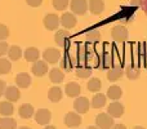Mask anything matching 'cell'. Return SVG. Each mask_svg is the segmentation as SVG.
Listing matches in <instances>:
<instances>
[{
    "mask_svg": "<svg viewBox=\"0 0 147 129\" xmlns=\"http://www.w3.org/2000/svg\"><path fill=\"white\" fill-rule=\"evenodd\" d=\"M106 101H107V96H105L103 93H97V94H94V97L92 98L90 106L93 107V109H102V107L106 105Z\"/></svg>",
    "mask_w": 147,
    "mask_h": 129,
    "instance_id": "obj_23",
    "label": "cell"
},
{
    "mask_svg": "<svg viewBox=\"0 0 147 129\" xmlns=\"http://www.w3.org/2000/svg\"><path fill=\"white\" fill-rule=\"evenodd\" d=\"M96 125L101 129H111L114 127V118L106 112L98 114L96 118Z\"/></svg>",
    "mask_w": 147,
    "mask_h": 129,
    "instance_id": "obj_3",
    "label": "cell"
},
{
    "mask_svg": "<svg viewBox=\"0 0 147 129\" xmlns=\"http://www.w3.org/2000/svg\"><path fill=\"white\" fill-rule=\"evenodd\" d=\"M4 96L7 98V101L9 102H17L21 97V93H20V89L18 86H7L4 92Z\"/></svg>",
    "mask_w": 147,
    "mask_h": 129,
    "instance_id": "obj_18",
    "label": "cell"
},
{
    "mask_svg": "<svg viewBox=\"0 0 147 129\" xmlns=\"http://www.w3.org/2000/svg\"><path fill=\"white\" fill-rule=\"evenodd\" d=\"M123 96V89L119 85H111L107 89V98L112 99V101H117Z\"/></svg>",
    "mask_w": 147,
    "mask_h": 129,
    "instance_id": "obj_25",
    "label": "cell"
},
{
    "mask_svg": "<svg viewBox=\"0 0 147 129\" xmlns=\"http://www.w3.org/2000/svg\"><path fill=\"white\" fill-rule=\"evenodd\" d=\"M13 112H14L13 102H9V101L0 102V115L1 116H10Z\"/></svg>",
    "mask_w": 147,
    "mask_h": 129,
    "instance_id": "obj_26",
    "label": "cell"
},
{
    "mask_svg": "<svg viewBox=\"0 0 147 129\" xmlns=\"http://www.w3.org/2000/svg\"><path fill=\"white\" fill-rule=\"evenodd\" d=\"M85 40L88 43L93 44V43H98L101 40V32L98 30H90L85 34Z\"/></svg>",
    "mask_w": 147,
    "mask_h": 129,
    "instance_id": "obj_30",
    "label": "cell"
},
{
    "mask_svg": "<svg viewBox=\"0 0 147 129\" xmlns=\"http://www.w3.org/2000/svg\"><path fill=\"white\" fill-rule=\"evenodd\" d=\"M44 129H57V128L54 127V125H45V127H44Z\"/></svg>",
    "mask_w": 147,
    "mask_h": 129,
    "instance_id": "obj_42",
    "label": "cell"
},
{
    "mask_svg": "<svg viewBox=\"0 0 147 129\" xmlns=\"http://www.w3.org/2000/svg\"><path fill=\"white\" fill-rule=\"evenodd\" d=\"M65 93H66V96L70 97V98H76V97L80 96L81 88L78 83L71 81V83L66 84V86H65Z\"/></svg>",
    "mask_w": 147,
    "mask_h": 129,
    "instance_id": "obj_16",
    "label": "cell"
},
{
    "mask_svg": "<svg viewBox=\"0 0 147 129\" xmlns=\"http://www.w3.org/2000/svg\"><path fill=\"white\" fill-rule=\"evenodd\" d=\"M52 119V112L48 109H39L35 112V120L40 125H48Z\"/></svg>",
    "mask_w": 147,
    "mask_h": 129,
    "instance_id": "obj_8",
    "label": "cell"
},
{
    "mask_svg": "<svg viewBox=\"0 0 147 129\" xmlns=\"http://www.w3.org/2000/svg\"><path fill=\"white\" fill-rule=\"evenodd\" d=\"M86 129H101V128H98L97 125H92V127H88Z\"/></svg>",
    "mask_w": 147,
    "mask_h": 129,
    "instance_id": "obj_43",
    "label": "cell"
},
{
    "mask_svg": "<svg viewBox=\"0 0 147 129\" xmlns=\"http://www.w3.org/2000/svg\"><path fill=\"white\" fill-rule=\"evenodd\" d=\"M23 56H25V59L27 62H36L39 59V57H40V52L35 47H28L25 51Z\"/></svg>",
    "mask_w": 147,
    "mask_h": 129,
    "instance_id": "obj_20",
    "label": "cell"
},
{
    "mask_svg": "<svg viewBox=\"0 0 147 129\" xmlns=\"http://www.w3.org/2000/svg\"><path fill=\"white\" fill-rule=\"evenodd\" d=\"M18 129H31V128H28V127H21V128H18Z\"/></svg>",
    "mask_w": 147,
    "mask_h": 129,
    "instance_id": "obj_45",
    "label": "cell"
},
{
    "mask_svg": "<svg viewBox=\"0 0 147 129\" xmlns=\"http://www.w3.org/2000/svg\"><path fill=\"white\" fill-rule=\"evenodd\" d=\"M26 3H27L30 7L36 8V7H40L41 3H43V0H26Z\"/></svg>",
    "mask_w": 147,
    "mask_h": 129,
    "instance_id": "obj_37",
    "label": "cell"
},
{
    "mask_svg": "<svg viewBox=\"0 0 147 129\" xmlns=\"http://www.w3.org/2000/svg\"><path fill=\"white\" fill-rule=\"evenodd\" d=\"M5 89H7V83L4 80H0V97H1V94H4Z\"/></svg>",
    "mask_w": 147,
    "mask_h": 129,
    "instance_id": "obj_38",
    "label": "cell"
},
{
    "mask_svg": "<svg viewBox=\"0 0 147 129\" xmlns=\"http://www.w3.org/2000/svg\"><path fill=\"white\" fill-rule=\"evenodd\" d=\"M123 75H124V70H123V67L116 65V66H112L111 68H109L107 79H109L110 81H112V83H115V81H117L119 79H121Z\"/></svg>",
    "mask_w": 147,
    "mask_h": 129,
    "instance_id": "obj_15",
    "label": "cell"
},
{
    "mask_svg": "<svg viewBox=\"0 0 147 129\" xmlns=\"http://www.w3.org/2000/svg\"><path fill=\"white\" fill-rule=\"evenodd\" d=\"M7 54L9 56L10 61H18V59L22 57V49L18 45H12V47H9Z\"/></svg>",
    "mask_w": 147,
    "mask_h": 129,
    "instance_id": "obj_28",
    "label": "cell"
},
{
    "mask_svg": "<svg viewBox=\"0 0 147 129\" xmlns=\"http://www.w3.org/2000/svg\"><path fill=\"white\" fill-rule=\"evenodd\" d=\"M59 23H61V20H59V17L56 13H49V14H47L45 17H44V26H45V28L49 31L57 30Z\"/></svg>",
    "mask_w": 147,
    "mask_h": 129,
    "instance_id": "obj_6",
    "label": "cell"
},
{
    "mask_svg": "<svg viewBox=\"0 0 147 129\" xmlns=\"http://www.w3.org/2000/svg\"><path fill=\"white\" fill-rule=\"evenodd\" d=\"M62 96H63V93H62V89L59 88V86H52L48 91V98H49V101L53 102V103L61 101Z\"/></svg>",
    "mask_w": 147,
    "mask_h": 129,
    "instance_id": "obj_24",
    "label": "cell"
},
{
    "mask_svg": "<svg viewBox=\"0 0 147 129\" xmlns=\"http://www.w3.org/2000/svg\"><path fill=\"white\" fill-rule=\"evenodd\" d=\"M141 8H142V10L147 14V0H141Z\"/></svg>",
    "mask_w": 147,
    "mask_h": 129,
    "instance_id": "obj_39",
    "label": "cell"
},
{
    "mask_svg": "<svg viewBox=\"0 0 147 129\" xmlns=\"http://www.w3.org/2000/svg\"><path fill=\"white\" fill-rule=\"evenodd\" d=\"M65 124L69 128H78L81 124V116L78 112H69L65 118Z\"/></svg>",
    "mask_w": 147,
    "mask_h": 129,
    "instance_id": "obj_14",
    "label": "cell"
},
{
    "mask_svg": "<svg viewBox=\"0 0 147 129\" xmlns=\"http://www.w3.org/2000/svg\"><path fill=\"white\" fill-rule=\"evenodd\" d=\"M43 58L47 63H58L59 59H61V52L56 48H47L45 52L43 53Z\"/></svg>",
    "mask_w": 147,
    "mask_h": 129,
    "instance_id": "obj_4",
    "label": "cell"
},
{
    "mask_svg": "<svg viewBox=\"0 0 147 129\" xmlns=\"http://www.w3.org/2000/svg\"><path fill=\"white\" fill-rule=\"evenodd\" d=\"M70 8H71L74 14L84 16L88 12V1L86 0H71Z\"/></svg>",
    "mask_w": 147,
    "mask_h": 129,
    "instance_id": "obj_5",
    "label": "cell"
},
{
    "mask_svg": "<svg viewBox=\"0 0 147 129\" xmlns=\"http://www.w3.org/2000/svg\"><path fill=\"white\" fill-rule=\"evenodd\" d=\"M88 91L89 92H93V93H97V92L101 91L102 88V83L98 78H92L90 80L88 81Z\"/></svg>",
    "mask_w": 147,
    "mask_h": 129,
    "instance_id": "obj_29",
    "label": "cell"
},
{
    "mask_svg": "<svg viewBox=\"0 0 147 129\" xmlns=\"http://www.w3.org/2000/svg\"><path fill=\"white\" fill-rule=\"evenodd\" d=\"M114 66L112 61V56L109 52H102V53L97 54V65L96 67L101 68V70H109Z\"/></svg>",
    "mask_w": 147,
    "mask_h": 129,
    "instance_id": "obj_2",
    "label": "cell"
},
{
    "mask_svg": "<svg viewBox=\"0 0 147 129\" xmlns=\"http://www.w3.org/2000/svg\"><path fill=\"white\" fill-rule=\"evenodd\" d=\"M9 36V28L5 25L0 23V40H5Z\"/></svg>",
    "mask_w": 147,
    "mask_h": 129,
    "instance_id": "obj_35",
    "label": "cell"
},
{
    "mask_svg": "<svg viewBox=\"0 0 147 129\" xmlns=\"http://www.w3.org/2000/svg\"><path fill=\"white\" fill-rule=\"evenodd\" d=\"M16 84H17L18 88H22V89H26L30 86L31 84V76L26 72H21L16 76Z\"/></svg>",
    "mask_w": 147,
    "mask_h": 129,
    "instance_id": "obj_19",
    "label": "cell"
},
{
    "mask_svg": "<svg viewBox=\"0 0 147 129\" xmlns=\"http://www.w3.org/2000/svg\"><path fill=\"white\" fill-rule=\"evenodd\" d=\"M59 66H61V70L63 71H70L74 70V66H76V62H75V57L71 56L70 53H66L63 57H61L59 59Z\"/></svg>",
    "mask_w": 147,
    "mask_h": 129,
    "instance_id": "obj_11",
    "label": "cell"
},
{
    "mask_svg": "<svg viewBox=\"0 0 147 129\" xmlns=\"http://www.w3.org/2000/svg\"><path fill=\"white\" fill-rule=\"evenodd\" d=\"M130 4H132L133 7H140V5H141V0H132V1H130Z\"/></svg>",
    "mask_w": 147,
    "mask_h": 129,
    "instance_id": "obj_40",
    "label": "cell"
},
{
    "mask_svg": "<svg viewBox=\"0 0 147 129\" xmlns=\"http://www.w3.org/2000/svg\"><path fill=\"white\" fill-rule=\"evenodd\" d=\"M48 74H49V79H51V81L52 83H54V84L62 83L63 79H65V72L61 70V68L54 67V68H52Z\"/></svg>",
    "mask_w": 147,
    "mask_h": 129,
    "instance_id": "obj_21",
    "label": "cell"
},
{
    "mask_svg": "<svg viewBox=\"0 0 147 129\" xmlns=\"http://www.w3.org/2000/svg\"><path fill=\"white\" fill-rule=\"evenodd\" d=\"M34 114H35V110H34L32 105L30 103H25L22 106H20V109H18V115L22 119H30Z\"/></svg>",
    "mask_w": 147,
    "mask_h": 129,
    "instance_id": "obj_22",
    "label": "cell"
},
{
    "mask_svg": "<svg viewBox=\"0 0 147 129\" xmlns=\"http://www.w3.org/2000/svg\"><path fill=\"white\" fill-rule=\"evenodd\" d=\"M69 1L70 0H53V7L57 10H65L69 7Z\"/></svg>",
    "mask_w": 147,
    "mask_h": 129,
    "instance_id": "obj_34",
    "label": "cell"
},
{
    "mask_svg": "<svg viewBox=\"0 0 147 129\" xmlns=\"http://www.w3.org/2000/svg\"><path fill=\"white\" fill-rule=\"evenodd\" d=\"M31 72H32V75L38 76V78H41V76L47 75V74L49 72L48 70V63H47L45 61H36L34 62L32 67H31Z\"/></svg>",
    "mask_w": 147,
    "mask_h": 129,
    "instance_id": "obj_9",
    "label": "cell"
},
{
    "mask_svg": "<svg viewBox=\"0 0 147 129\" xmlns=\"http://www.w3.org/2000/svg\"><path fill=\"white\" fill-rule=\"evenodd\" d=\"M8 49H9V45H8L7 41L0 40V57H3L4 54H7Z\"/></svg>",
    "mask_w": 147,
    "mask_h": 129,
    "instance_id": "obj_36",
    "label": "cell"
},
{
    "mask_svg": "<svg viewBox=\"0 0 147 129\" xmlns=\"http://www.w3.org/2000/svg\"><path fill=\"white\" fill-rule=\"evenodd\" d=\"M111 38L114 39L117 43H125L129 38V31H128L127 27L121 25H117L115 27H112L111 30Z\"/></svg>",
    "mask_w": 147,
    "mask_h": 129,
    "instance_id": "obj_1",
    "label": "cell"
},
{
    "mask_svg": "<svg viewBox=\"0 0 147 129\" xmlns=\"http://www.w3.org/2000/svg\"><path fill=\"white\" fill-rule=\"evenodd\" d=\"M125 75H127V78L129 79V80H137V79L140 78L141 72L134 66H127V68H125Z\"/></svg>",
    "mask_w": 147,
    "mask_h": 129,
    "instance_id": "obj_31",
    "label": "cell"
},
{
    "mask_svg": "<svg viewBox=\"0 0 147 129\" xmlns=\"http://www.w3.org/2000/svg\"><path fill=\"white\" fill-rule=\"evenodd\" d=\"M111 129H127V127H125L124 124H116L115 127H112Z\"/></svg>",
    "mask_w": 147,
    "mask_h": 129,
    "instance_id": "obj_41",
    "label": "cell"
},
{
    "mask_svg": "<svg viewBox=\"0 0 147 129\" xmlns=\"http://www.w3.org/2000/svg\"><path fill=\"white\" fill-rule=\"evenodd\" d=\"M70 38H71V34L69 32V31L66 30H57V32L54 34V41H56V44L58 47H66L67 41L70 40Z\"/></svg>",
    "mask_w": 147,
    "mask_h": 129,
    "instance_id": "obj_13",
    "label": "cell"
},
{
    "mask_svg": "<svg viewBox=\"0 0 147 129\" xmlns=\"http://www.w3.org/2000/svg\"><path fill=\"white\" fill-rule=\"evenodd\" d=\"M10 70H12V62L7 58L0 57V74L5 75V74H8Z\"/></svg>",
    "mask_w": 147,
    "mask_h": 129,
    "instance_id": "obj_33",
    "label": "cell"
},
{
    "mask_svg": "<svg viewBox=\"0 0 147 129\" xmlns=\"http://www.w3.org/2000/svg\"><path fill=\"white\" fill-rule=\"evenodd\" d=\"M88 9L90 10L92 14L99 16L105 9V3L103 0H89L88 3Z\"/></svg>",
    "mask_w": 147,
    "mask_h": 129,
    "instance_id": "obj_17",
    "label": "cell"
},
{
    "mask_svg": "<svg viewBox=\"0 0 147 129\" xmlns=\"http://www.w3.org/2000/svg\"><path fill=\"white\" fill-rule=\"evenodd\" d=\"M107 114L111 115L114 119H119V118H121L123 114H124V106H123L120 102L114 101L107 107Z\"/></svg>",
    "mask_w": 147,
    "mask_h": 129,
    "instance_id": "obj_10",
    "label": "cell"
},
{
    "mask_svg": "<svg viewBox=\"0 0 147 129\" xmlns=\"http://www.w3.org/2000/svg\"><path fill=\"white\" fill-rule=\"evenodd\" d=\"M72 129H78V128H72Z\"/></svg>",
    "mask_w": 147,
    "mask_h": 129,
    "instance_id": "obj_46",
    "label": "cell"
},
{
    "mask_svg": "<svg viewBox=\"0 0 147 129\" xmlns=\"http://www.w3.org/2000/svg\"><path fill=\"white\" fill-rule=\"evenodd\" d=\"M133 129H145V128H143V127H140V125H137V127H134Z\"/></svg>",
    "mask_w": 147,
    "mask_h": 129,
    "instance_id": "obj_44",
    "label": "cell"
},
{
    "mask_svg": "<svg viewBox=\"0 0 147 129\" xmlns=\"http://www.w3.org/2000/svg\"><path fill=\"white\" fill-rule=\"evenodd\" d=\"M61 25L63 26L65 28H74L78 23V20H76L75 14L71 12H65L61 16Z\"/></svg>",
    "mask_w": 147,
    "mask_h": 129,
    "instance_id": "obj_12",
    "label": "cell"
},
{
    "mask_svg": "<svg viewBox=\"0 0 147 129\" xmlns=\"http://www.w3.org/2000/svg\"><path fill=\"white\" fill-rule=\"evenodd\" d=\"M75 74H76V76L80 79H88L89 76L92 75V68L88 67V66H80V67L76 68Z\"/></svg>",
    "mask_w": 147,
    "mask_h": 129,
    "instance_id": "obj_32",
    "label": "cell"
},
{
    "mask_svg": "<svg viewBox=\"0 0 147 129\" xmlns=\"http://www.w3.org/2000/svg\"><path fill=\"white\" fill-rule=\"evenodd\" d=\"M90 107V102L86 97H76L75 102H74V109L78 114H86Z\"/></svg>",
    "mask_w": 147,
    "mask_h": 129,
    "instance_id": "obj_7",
    "label": "cell"
},
{
    "mask_svg": "<svg viewBox=\"0 0 147 129\" xmlns=\"http://www.w3.org/2000/svg\"><path fill=\"white\" fill-rule=\"evenodd\" d=\"M17 128V122L9 116L0 118V129H16Z\"/></svg>",
    "mask_w": 147,
    "mask_h": 129,
    "instance_id": "obj_27",
    "label": "cell"
}]
</instances>
